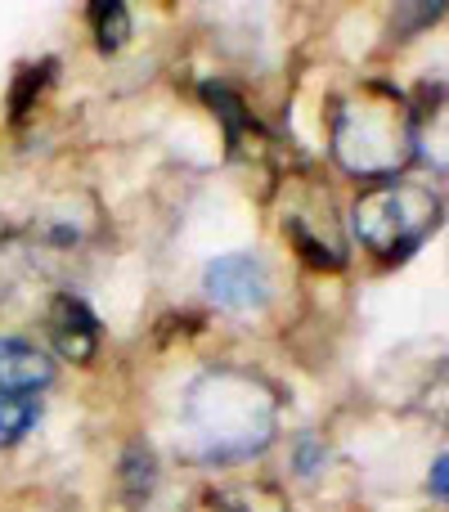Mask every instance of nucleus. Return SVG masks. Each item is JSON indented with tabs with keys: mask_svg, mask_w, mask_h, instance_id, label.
Wrapping results in <instances>:
<instances>
[{
	"mask_svg": "<svg viewBox=\"0 0 449 512\" xmlns=\"http://www.w3.org/2000/svg\"><path fill=\"white\" fill-rule=\"evenodd\" d=\"M185 423L194 432L203 459H252L270 445L274 427H279V391L256 382L252 373L216 369L189 387Z\"/></svg>",
	"mask_w": 449,
	"mask_h": 512,
	"instance_id": "nucleus-1",
	"label": "nucleus"
},
{
	"mask_svg": "<svg viewBox=\"0 0 449 512\" xmlns=\"http://www.w3.org/2000/svg\"><path fill=\"white\" fill-rule=\"evenodd\" d=\"M418 126L409 104L387 86L342 99L333 117V158L351 176H396L414 158Z\"/></svg>",
	"mask_w": 449,
	"mask_h": 512,
	"instance_id": "nucleus-2",
	"label": "nucleus"
},
{
	"mask_svg": "<svg viewBox=\"0 0 449 512\" xmlns=\"http://www.w3.org/2000/svg\"><path fill=\"white\" fill-rule=\"evenodd\" d=\"M441 221V198L427 185H409V180H396V185H378L351 207V225L360 234V243L373 256H409L427 234Z\"/></svg>",
	"mask_w": 449,
	"mask_h": 512,
	"instance_id": "nucleus-3",
	"label": "nucleus"
},
{
	"mask_svg": "<svg viewBox=\"0 0 449 512\" xmlns=\"http://www.w3.org/2000/svg\"><path fill=\"white\" fill-rule=\"evenodd\" d=\"M315 194V189H310ZM283 230H288V239L297 243V252L306 256L310 265H319V270H337V265H346V243H342V230H337L333 212H328V194L324 198H292L288 207H283Z\"/></svg>",
	"mask_w": 449,
	"mask_h": 512,
	"instance_id": "nucleus-4",
	"label": "nucleus"
},
{
	"mask_svg": "<svg viewBox=\"0 0 449 512\" xmlns=\"http://www.w3.org/2000/svg\"><path fill=\"white\" fill-rule=\"evenodd\" d=\"M203 283H207V297H212L216 306L238 310V315H243V310H261L265 301H270V274H265V265L247 252L216 256V261L207 265Z\"/></svg>",
	"mask_w": 449,
	"mask_h": 512,
	"instance_id": "nucleus-5",
	"label": "nucleus"
},
{
	"mask_svg": "<svg viewBox=\"0 0 449 512\" xmlns=\"http://www.w3.org/2000/svg\"><path fill=\"white\" fill-rule=\"evenodd\" d=\"M45 328H50V342L63 360L72 364H90L99 351V319L95 310L86 306L81 297L63 292V297L50 301V315H45Z\"/></svg>",
	"mask_w": 449,
	"mask_h": 512,
	"instance_id": "nucleus-6",
	"label": "nucleus"
},
{
	"mask_svg": "<svg viewBox=\"0 0 449 512\" xmlns=\"http://www.w3.org/2000/svg\"><path fill=\"white\" fill-rule=\"evenodd\" d=\"M54 382V360L36 351L23 337H0V391L14 396H36L41 387Z\"/></svg>",
	"mask_w": 449,
	"mask_h": 512,
	"instance_id": "nucleus-7",
	"label": "nucleus"
},
{
	"mask_svg": "<svg viewBox=\"0 0 449 512\" xmlns=\"http://www.w3.org/2000/svg\"><path fill=\"white\" fill-rule=\"evenodd\" d=\"M203 99H207V108H212V113L221 117L229 149H234V153H243V149H247V153L261 149V131H256L252 113H247V104L234 95V90L221 86V81H207V86H203Z\"/></svg>",
	"mask_w": 449,
	"mask_h": 512,
	"instance_id": "nucleus-8",
	"label": "nucleus"
},
{
	"mask_svg": "<svg viewBox=\"0 0 449 512\" xmlns=\"http://www.w3.org/2000/svg\"><path fill=\"white\" fill-rule=\"evenodd\" d=\"M185 512H283L274 490H203Z\"/></svg>",
	"mask_w": 449,
	"mask_h": 512,
	"instance_id": "nucleus-9",
	"label": "nucleus"
},
{
	"mask_svg": "<svg viewBox=\"0 0 449 512\" xmlns=\"http://www.w3.org/2000/svg\"><path fill=\"white\" fill-rule=\"evenodd\" d=\"M41 418L36 396H14V391H0V445H18Z\"/></svg>",
	"mask_w": 449,
	"mask_h": 512,
	"instance_id": "nucleus-10",
	"label": "nucleus"
},
{
	"mask_svg": "<svg viewBox=\"0 0 449 512\" xmlns=\"http://www.w3.org/2000/svg\"><path fill=\"white\" fill-rule=\"evenodd\" d=\"M90 23H95V41L104 54L122 50L126 36H131V9L122 0H104V5H90Z\"/></svg>",
	"mask_w": 449,
	"mask_h": 512,
	"instance_id": "nucleus-11",
	"label": "nucleus"
},
{
	"mask_svg": "<svg viewBox=\"0 0 449 512\" xmlns=\"http://www.w3.org/2000/svg\"><path fill=\"white\" fill-rule=\"evenodd\" d=\"M153 481H158V463H153V450L149 445H131L122 459V486H126V499L131 504H144L153 490Z\"/></svg>",
	"mask_w": 449,
	"mask_h": 512,
	"instance_id": "nucleus-12",
	"label": "nucleus"
},
{
	"mask_svg": "<svg viewBox=\"0 0 449 512\" xmlns=\"http://www.w3.org/2000/svg\"><path fill=\"white\" fill-rule=\"evenodd\" d=\"M50 77H54V59H41V63H32V68H23L18 72V81H14V90H9V113H14V122L27 113V108L36 104V99L45 95V86H50Z\"/></svg>",
	"mask_w": 449,
	"mask_h": 512,
	"instance_id": "nucleus-13",
	"label": "nucleus"
},
{
	"mask_svg": "<svg viewBox=\"0 0 449 512\" xmlns=\"http://www.w3.org/2000/svg\"><path fill=\"white\" fill-rule=\"evenodd\" d=\"M427 490H432V499H445L449 495V459H445V454H436L432 477H427Z\"/></svg>",
	"mask_w": 449,
	"mask_h": 512,
	"instance_id": "nucleus-14",
	"label": "nucleus"
}]
</instances>
